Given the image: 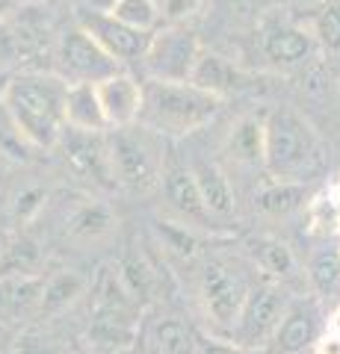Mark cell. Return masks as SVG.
<instances>
[{
    "instance_id": "cell-46",
    "label": "cell",
    "mask_w": 340,
    "mask_h": 354,
    "mask_svg": "<svg viewBox=\"0 0 340 354\" xmlns=\"http://www.w3.org/2000/svg\"><path fill=\"white\" fill-rule=\"evenodd\" d=\"M0 354H9V351H0Z\"/></svg>"
},
{
    "instance_id": "cell-28",
    "label": "cell",
    "mask_w": 340,
    "mask_h": 354,
    "mask_svg": "<svg viewBox=\"0 0 340 354\" xmlns=\"http://www.w3.org/2000/svg\"><path fill=\"white\" fill-rule=\"evenodd\" d=\"M308 278L320 292H332L340 283V245H323L308 263Z\"/></svg>"
},
{
    "instance_id": "cell-24",
    "label": "cell",
    "mask_w": 340,
    "mask_h": 354,
    "mask_svg": "<svg viewBox=\"0 0 340 354\" xmlns=\"http://www.w3.org/2000/svg\"><path fill=\"white\" fill-rule=\"evenodd\" d=\"M86 281L80 278L78 272L71 269H62L57 272L53 278L45 281V290H42V304H39V316H53L60 313V310L69 307L74 298H78L83 292Z\"/></svg>"
},
{
    "instance_id": "cell-45",
    "label": "cell",
    "mask_w": 340,
    "mask_h": 354,
    "mask_svg": "<svg viewBox=\"0 0 340 354\" xmlns=\"http://www.w3.org/2000/svg\"><path fill=\"white\" fill-rule=\"evenodd\" d=\"M74 354H89V351H74Z\"/></svg>"
},
{
    "instance_id": "cell-30",
    "label": "cell",
    "mask_w": 340,
    "mask_h": 354,
    "mask_svg": "<svg viewBox=\"0 0 340 354\" xmlns=\"http://www.w3.org/2000/svg\"><path fill=\"white\" fill-rule=\"evenodd\" d=\"M30 148L33 145L24 136H21V130L15 127V121L9 118L3 104H0V153H9V157H15V160H24Z\"/></svg>"
},
{
    "instance_id": "cell-42",
    "label": "cell",
    "mask_w": 340,
    "mask_h": 354,
    "mask_svg": "<svg viewBox=\"0 0 340 354\" xmlns=\"http://www.w3.org/2000/svg\"><path fill=\"white\" fill-rule=\"evenodd\" d=\"M118 354H142L136 346H130V348H122V351H118Z\"/></svg>"
},
{
    "instance_id": "cell-21",
    "label": "cell",
    "mask_w": 340,
    "mask_h": 354,
    "mask_svg": "<svg viewBox=\"0 0 340 354\" xmlns=\"http://www.w3.org/2000/svg\"><path fill=\"white\" fill-rule=\"evenodd\" d=\"M199 334L178 316H166L151 328V354H195Z\"/></svg>"
},
{
    "instance_id": "cell-13",
    "label": "cell",
    "mask_w": 340,
    "mask_h": 354,
    "mask_svg": "<svg viewBox=\"0 0 340 354\" xmlns=\"http://www.w3.org/2000/svg\"><path fill=\"white\" fill-rule=\"evenodd\" d=\"M42 290V274H0V325L12 330L39 316Z\"/></svg>"
},
{
    "instance_id": "cell-33",
    "label": "cell",
    "mask_w": 340,
    "mask_h": 354,
    "mask_svg": "<svg viewBox=\"0 0 340 354\" xmlns=\"http://www.w3.org/2000/svg\"><path fill=\"white\" fill-rule=\"evenodd\" d=\"M204 0H163V15L169 18H186L199 9Z\"/></svg>"
},
{
    "instance_id": "cell-15",
    "label": "cell",
    "mask_w": 340,
    "mask_h": 354,
    "mask_svg": "<svg viewBox=\"0 0 340 354\" xmlns=\"http://www.w3.org/2000/svg\"><path fill=\"white\" fill-rule=\"evenodd\" d=\"M314 48V32L293 21H272L260 32V50L272 65H299L311 57Z\"/></svg>"
},
{
    "instance_id": "cell-25",
    "label": "cell",
    "mask_w": 340,
    "mask_h": 354,
    "mask_svg": "<svg viewBox=\"0 0 340 354\" xmlns=\"http://www.w3.org/2000/svg\"><path fill=\"white\" fill-rule=\"evenodd\" d=\"M39 266L42 251L27 236L6 242L3 251H0V274H39Z\"/></svg>"
},
{
    "instance_id": "cell-34",
    "label": "cell",
    "mask_w": 340,
    "mask_h": 354,
    "mask_svg": "<svg viewBox=\"0 0 340 354\" xmlns=\"http://www.w3.org/2000/svg\"><path fill=\"white\" fill-rule=\"evenodd\" d=\"M314 354H340V337L332 334V330H323L320 337H316V342L311 346Z\"/></svg>"
},
{
    "instance_id": "cell-40",
    "label": "cell",
    "mask_w": 340,
    "mask_h": 354,
    "mask_svg": "<svg viewBox=\"0 0 340 354\" xmlns=\"http://www.w3.org/2000/svg\"><path fill=\"white\" fill-rule=\"evenodd\" d=\"M9 337H12V330H9L6 325H0V351H6V342H9Z\"/></svg>"
},
{
    "instance_id": "cell-9",
    "label": "cell",
    "mask_w": 340,
    "mask_h": 354,
    "mask_svg": "<svg viewBox=\"0 0 340 354\" xmlns=\"http://www.w3.org/2000/svg\"><path fill=\"white\" fill-rule=\"evenodd\" d=\"M57 148H62L65 162H69L80 177H89L92 183L104 186V189H113L116 186L107 133H89V130L65 127L60 142H57Z\"/></svg>"
},
{
    "instance_id": "cell-11",
    "label": "cell",
    "mask_w": 340,
    "mask_h": 354,
    "mask_svg": "<svg viewBox=\"0 0 340 354\" xmlns=\"http://www.w3.org/2000/svg\"><path fill=\"white\" fill-rule=\"evenodd\" d=\"M323 334V316L316 313L314 301H299L290 304L284 319L278 322L276 334L267 342V354H305L311 351V346L316 342V337Z\"/></svg>"
},
{
    "instance_id": "cell-19",
    "label": "cell",
    "mask_w": 340,
    "mask_h": 354,
    "mask_svg": "<svg viewBox=\"0 0 340 354\" xmlns=\"http://www.w3.org/2000/svg\"><path fill=\"white\" fill-rule=\"evenodd\" d=\"M190 169H193L195 186H199L202 201L211 209V216H231L234 213V189H231V183H228L225 171L211 160H195Z\"/></svg>"
},
{
    "instance_id": "cell-6",
    "label": "cell",
    "mask_w": 340,
    "mask_h": 354,
    "mask_svg": "<svg viewBox=\"0 0 340 354\" xmlns=\"http://www.w3.org/2000/svg\"><path fill=\"white\" fill-rule=\"evenodd\" d=\"M202 53L199 36L186 27H157L151 32V41L142 53V68L148 80L163 83H186L193 74V65Z\"/></svg>"
},
{
    "instance_id": "cell-37",
    "label": "cell",
    "mask_w": 340,
    "mask_h": 354,
    "mask_svg": "<svg viewBox=\"0 0 340 354\" xmlns=\"http://www.w3.org/2000/svg\"><path fill=\"white\" fill-rule=\"evenodd\" d=\"M325 195H328V201H332V204H334V209L340 213V180H334L332 186H328Z\"/></svg>"
},
{
    "instance_id": "cell-39",
    "label": "cell",
    "mask_w": 340,
    "mask_h": 354,
    "mask_svg": "<svg viewBox=\"0 0 340 354\" xmlns=\"http://www.w3.org/2000/svg\"><path fill=\"white\" fill-rule=\"evenodd\" d=\"M24 354H60L57 348H48V346H27Z\"/></svg>"
},
{
    "instance_id": "cell-36",
    "label": "cell",
    "mask_w": 340,
    "mask_h": 354,
    "mask_svg": "<svg viewBox=\"0 0 340 354\" xmlns=\"http://www.w3.org/2000/svg\"><path fill=\"white\" fill-rule=\"evenodd\" d=\"M325 330H332V334L340 337V307H334V310H332V316L325 319Z\"/></svg>"
},
{
    "instance_id": "cell-22",
    "label": "cell",
    "mask_w": 340,
    "mask_h": 354,
    "mask_svg": "<svg viewBox=\"0 0 340 354\" xmlns=\"http://www.w3.org/2000/svg\"><path fill=\"white\" fill-rule=\"evenodd\" d=\"M305 201H308L305 183H293V180H272L255 195V207L269 216H287L293 209H299Z\"/></svg>"
},
{
    "instance_id": "cell-2",
    "label": "cell",
    "mask_w": 340,
    "mask_h": 354,
    "mask_svg": "<svg viewBox=\"0 0 340 354\" xmlns=\"http://www.w3.org/2000/svg\"><path fill=\"white\" fill-rule=\"evenodd\" d=\"M325 162L316 130L296 109L278 106L263 118V169L272 180L305 183Z\"/></svg>"
},
{
    "instance_id": "cell-5",
    "label": "cell",
    "mask_w": 340,
    "mask_h": 354,
    "mask_svg": "<svg viewBox=\"0 0 340 354\" xmlns=\"http://www.w3.org/2000/svg\"><path fill=\"white\" fill-rule=\"evenodd\" d=\"M287 307H290V295L278 281L267 278L263 283H255L249 290L243 307H240L231 330H228V339H234L237 346L263 351L284 313H287Z\"/></svg>"
},
{
    "instance_id": "cell-20",
    "label": "cell",
    "mask_w": 340,
    "mask_h": 354,
    "mask_svg": "<svg viewBox=\"0 0 340 354\" xmlns=\"http://www.w3.org/2000/svg\"><path fill=\"white\" fill-rule=\"evenodd\" d=\"M116 225L113 218V209L101 201H89L83 198V204H78L65 218V236L69 239H80V242H89V239H101L104 234H109Z\"/></svg>"
},
{
    "instance_id": "cell-29",
    "label": "cell",
    "mask_w": 340,
    "mask_h": 354,
    "mask_svg": "<svg viewBox=\"0 0 340 354\" xmlns=\"http://www.w3.org/2000/svg\"><path fill=\"white\" fill-rule=\"evenodd\" d=\"M314 39L316 44H323L325 50H332L340 57V3H328L320 9V15L314 18Z\"/></svg>"
},
{
    "instance_id": "cell-3",
    "label": "cell",
    "mask_w": 340,
    "mask_h": 354,
    "mask_svg": "<svg viewBox=\"0 0 340 354\" xmlns=\"http://www.w3.org/2000/svg\"><path fill=\"white\" fill-rule=\"evenodd\" d=\"M222 97L186 83H142V109L136 124L160 133V136H186L207 127L219 115Z\"/></svg>"
},
{
    "instance_id": "cell-31",
    "label": "cell",
    "mask_w": 340,
    "mask_h": 354,
    "mask_svg": "<svg viewBox=\"0 0 340 354\" xmlns=\"http://www.w3.org/2000/svg\"><path fill=\"white\" fill-rule=\"evenodd\" d=\"M195 354H267V351H258V348H246V346H237L234 339H222V337H199V348Z\"/></svg>"
},
{
    "instance_id": "cell-23",
    "label": "cell",
    "mask_w": 340,
    "mask_h": 354,
    "mask_svg": "<svg viewBox=\"0 0 340 354\" xmlns=\"http://www.w3.org/2000/svg\"><path fill=\"white\" fill-rule=\"evenodd\" d=\"M228 153L237 162L263 165V118H240L228 136Z\"/></svg>"
},
{
    "instance_id": "cell-16",
    "label": "cell",
    "mask_w": 340,
    "mask_h": 354,
    "mask_svg": "<svg viewBox=\"0 0 340 354\" xmlns=\"http://www.w3.org/2000/svg\"><path fill=\"white\" fill-rule=\"evenodd\" d=\"M190 83L204 88V92L216 95V97H228V95H240V92H246V88H251L255 86V77L246 74L231 59H225L222 53H213V50L202 48L199 59H195V65H193Z\"/></svg>"
},
{
    "instance_id": "cell-18",
    "label": "cell",
    "mask_w": 340,
    "mask_h": 354,
    "mask_svg": "<svg viewBox=\"0 0 340 354\" xmlns=\"http://www.w3.org/2000/svg\"><path fill=\"white\" fill-rule=\"evenodd\" d=\"M249 257L255 260V266L263 272V278L269 281H293L296 272H299V263H296V254L287 242H281L278 236H251L249 239Z\"/></svg>"
},
{
    "instance_id": "cell-32",
    "label": "cell",
    "mask_w": 340,
    "mask_h": 354,
    "mask_svg": "<svg viewBox=\"0 0 340 354\" xmlns=\"http://www.w3.org/2000/svg\"><path fill=\"white\" fill-rule=\"evenodd\" d=\"M45 201H48V195L42 192V189H27V192H21V195H18V204H15L18 218H33L42 207H45Z\"/></svg>"
},
{
    "instance_id": "cell-7",
    "label": "cell",
    "mask_w": 340,
    "mask_h": 354,
    "mask_svg": "<svg viewBox=\"0 0 340 354\" xmlns=\"http://www.w3.org/2000/svg\"><path fill=\"white\" fill-rule=\"evenodd\" d=\"M251 286L246 283V278L240 274L237 269H231L228 263L222 260H207L202 266V274H199V298H202V307H204V316L216 330H222L228 337L234 319L243 307L246 295H249Z\"/></svg>"
},
{
    "instance_id": "cell-4",
    "label": "cell",
    "mask_w": 340,
    "mask_h": 354,
    "mask_svg": "<svg viewBox=\"0 0 340 354\" xmlns=\"http://www.w3.org/2000/svg\"><path fill=\"white\" fill-rule=\"evenodd\" d=\"M109 157H113L116 186L134 195H148L160 189V177L166 169L160 133L142 124L118 127L109 133Z\"/></svg>"
},
{
    "instance_id": "cell-1",
    "label": "cell",
    "mask_w": 340,
    "mask_h": 354,
    "mask_svg": "<svg viewBox=\"0 0 340 354\" xmlns=\"http://www.w3.org/2000/svg\"><path fill=\"white\" fill-rule=\"evenodd\" d=\"M65 86L60 74L9 77L0 104L33 148H57L65 130Z\"/></svg>"
},
{
    "instance_id": "cell-44",
    "label": "cell",
    "mask_w": 340,
    "mask_h": 354,
    "mask_svg": "<svg viewBox=\"0 0 340 354\" xmlns=\"http://www.w3.org/2000/svg\"><path fill=\"white\" fill-rule=\"evenodd\" d=\"M3 245H6V239H3V236H0V251H3Z\"/></svg>"
},
{
    "instance_id": "cell-41",
    "label": "cell",
    "mask_w": 340,
    "mask_h": 354,
    "mask_svg": "<svg viewBox=\"0 0 340 354\" xmlns=\"http://www.w3.org/2000/svg\"><path fill=\"white\" fill-rule=\"evenodd\" d=\"M6 83H9V77L0 74V97H3V88H6Z\"/></svg>"
},
{
    "instance_id": "cell-38",
    "label": "cell",
    "mask_w": 340,
    "mask_h": 354,
    "mask_svg": "<svg viewBox=\"0 0 340 354\" xmlns=\"http://www.w3.org/2000/svg\"><path fill=\"white\" fill-rule=\"evenodd\" d=\"M15 6H18L15 0H0V21H6L9 15H12V12H15Z\"/></svg>"
},
{
    "instance_id": "cell-43",
    "label": "cell",
    "mask_w": 340,
    "mask_h": 354,
    "mask_svg": "<svg viewBox=\"0 0 340 354\" xmlns=\"http://www.w3.org/2000/svg\"><path fill=\"white\" fill-rule=\"evenodd\" d=\"M251 3H260L263 6V3H272V0H251Z\"/></svg>"
},
{
    "instance_id": "cell-14",
    "label": "cell",
    "mask_w": 340,
    "mask_h": 354,
    "mask_svg": "<svg viewBox=\"0 0 340 354\" xmlns=\"http://www.w3.org/2000/svg\"><path fill=\"white\" fill-rule=\"evenodd\" d=\"M160 189L166 195L169 207L178 213L184 221H193V227H211V209L204 207L202 192L195 186L193 169L184 162H166L160 177Z\"/></svg>"
},
{
    "instance_id": "cell-8",
    "label": "cell",
    "mask_w": 340,
    "mask_h": 354,
    "mask_svg": "<svg viewBox=\"0 0 340 354\" xmlns=\"http://www.w3.org/2000/svg\"><path fill=\"white\" fill-rule=\"evenodd\" d=\"M53 59L65 83H101L104 77L122 71V62L109 57L80 24L60 36Z\"/></svg>"
},
{
    "instance_id": "cell-10",
    "label": "cell",
    "mask_w": 340,
    "mask_h": 354,
    "mask_svg": "<svg viewBox=\"0 0 340 354\" xmlns=\"http://www.w3.org/2000/svg\"><path fill=\"white\" fill-rule=\"evenodd\" d=\"M78 24L89 32V36L101 44V48L113 57L116 62H139L142 53H145L148 41H151V32L145 30H136L118 21L116 15L109 12H95V9H80L78 15Z\"/></svg>"
},
{
    "instance_id": "cell-35",
    "label": "cell",
    "mask_w": 340,
    "mask_h": 354,
    "mask_svg": "<svg viewBox=\"0 0 340 354\" xmlns=\"http://www.w3.org/2000/svg\"><path fill=\"white\" fill-rule=\"evenodd\" d=\"M116 6V0H86V9H95V12H109Z\"/></svg>"
},
{
    "instance_id": "cell-12",
    "label": "cell",
    "mask_w": 340,
    "mask_h": 354,
    "mask_svg": "<svg viewBox=\"0 0 340 354\" xmlns=\"http://www.w3.org/2000/svg\"><path fill=\"white\" fill-rule=\"evenodd\" d=\"M98 88V101H101L104 118L109 130L118 127H130L139 121V109H142V83L134 74L116 71L104 77L101 83H95Z\"/></svg>"
},
{
    "instance_id": "cell-26",
    "label": "cell",
    "mask_w": 340,
    "mask_h": 354,
    "mask_svg": "<svg viewBox=\"0 0 340 354\" xmlns=\"http://www.w3.org/2000/svg\"><path fill=\"white\" fill-rule=\"evenodd\" d=\"M109 15H116L118 21H125V24L136 27V30L154 32L160 27L163 6L157 0H116V6L109 9Z\"/></svg>"
},
{
    "instance_id": "cell-17",
    "label": "cell",
    "mask_w": 340,
    "mask_h": 354,
    "mask_svg": "<svg viewBox=\"0 0 340 354\" xmlns=\"http://www.w3.org/2000/svg\"><path fill=\"white\" fill-rule=\"evenodd\" d=\"M65 127L107 133V118L98 101L95 83H69L65 86Z\"/></svg>"
},
{
    "instance_id": "cell-27",
    "label": "cell",
    "mask_w": 340,
    "mask_h": 354,
    "mask_svg": "<svg viewBox=\"0 0 340 354\" xmlns=\"http://www.w3.org/2000/svg\"><path fill=\"white\" fill-rule=\"evenodd\" d=\"M154 230L163 242V248L178 254L181 260H193L202 251V239L195 236L193 225H184V221H157Z\"/></svg>"
}]
</instances>
